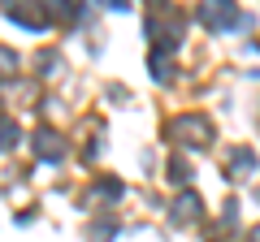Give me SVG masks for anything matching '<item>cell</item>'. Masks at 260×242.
<instances>
[{"label": "cell", "instance_id": "3", "mask_svg": "<svg viewBox=\"0 0 260 242\" xmlns=\"http://www.w3.org/2000/svg\"><path fill=\"white\" fill-rule=\"evenodd\" d=\"M195 216H200V199H195V195H182V199L174 204V221L182 225V221H195Z\"/></svg>", "mask_w": 260, "mask_h": 242}, {"label": "cell", "instance_id": "2", "mask_svg": "<svg viewBox=\"0 0 260 242\" xmlns=\"http://www.w3.org/2000/svg\"><path fill=\"white\" fill-rule=\"evenodd\" d=\"M9 22H18V26H26V30H44L48 26V18L39 9H22V5H18V9H9Z\"/></svg>", "mask_w": 260, "mask_h": 242}, {"label": "cell", "instance_id": "5", "mask_svg": "<svg viewBox=\"0 0 260 242\" xmlns=\"http://www.w3.org/2000/svg\"><path fill=\"white\" fill-rule=\"evenodd\" d=\"M251 242H260V229H256V233H251Z\"/></svg>", "mask_w": 260, "mask_h": 242}, {"label": "cell", "instance_id": "4", "mask_svg": "<svg viewBox=\"0 0 260 242\" xmlns=\"http://www.w3.org/2000/svg\"><path fill=\"white\" fill-rule=\"evenodd\" d=\"M39 156L44 160H61V139L52 130H39Z\"/></svg>", "mask_w": 260, "mask_h": 242}, {"label": "cell", "instance_id": "1", "mask_svg": "<svg viewBox=\"0 0 260 242\" xmlns=\"http://www.w3.org/2000/svg\"><path fill=\"white\" fill-rule=\"evenodd\" d=\"M200 22H204L208 30H230V26H243V13L234 9V5H200Z\"/></svg>", "mask_w": 260, "mask_h": 242}]
</instances>
